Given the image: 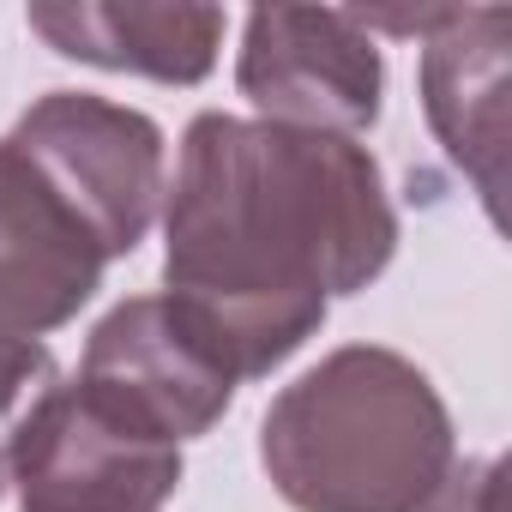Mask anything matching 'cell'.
I'll return each mask as SVG.
<instances>
[{
	"label": "cell",
	"instance_id": "9",
	"mask_svg": "<svg viewBox=\"0 0 512 512\" xmlns=\"http://www.w3.org/2000/svg\"><path fill=\"white\" fill-rule=\"evenodd\" d=\"M31 31L73 61L109 73H145L163 85H199L223 43L217 7H103V0H61L31 7Z\"/></svg>",
	"mask_w": 512,
	"mask_h": 512
},
{
	"label": "cell",
	"instance_id": "8",
	"mask_svg": "<svg viewBox=\"0 0 512 512\" xmlns=\"http://www.w3.org/2000/svg\"><path fill=\"white\" fill-rule=\"evenodd\" d=\"M506 37H512V13L452 7L428 31V55H422L428 121L446 157L476 181L494 223H500V193H506Z\"/></svg>",
	"mask_w": 512,
	"mask_h": 512
},
{
	"label": "cell",
	"instance_id": "6",
	"mask_svg": "<svg viewBox=\"0 0 512 512\" xmlns=\"http://www.w3.org/2000/svg\"><path fill=\"white\" fill-rule=\"evenodd\" d=\"M13 488L25 512H157L181 488V446L121 428L79 386H55L25 434Z\"/></svg>",
	"mask_w": 512,
	"mask_h": 512
},
{
	"label": "cell",
	"instance_id": "1",
	"mask_svg": "<svg viewBox=\"0 0 512 512\" xmlns=\"http://www.w3.org/2000/svg\"><path fill=\"white\" fill-rule=\"evenodd\" d=\"M398 217L380 163L338 133L199 115L169 193V308L235 374L260 380L386 272Z\"/></svg>",
	"mask_w": 512,
	"mask_h": 512
},
{
	"label": "cell",
	"instance_id": "2",
	"mask_svg": "<svg viewBox=\"0 0 512 512\" xmlns=\"http://www.w3.org/2000/svg\"><path fill=\"white\" fill-rule=\"evenodd\" d=\"M260 458L302 512H410L452 470V416L416 362L350 344L284 386Z\"/></svg>",
	"mask_w": 512,
	"mask_h": 512
},
{
	"label": "cell",
	"instance_id": "7",
	"mask_svg": "<svg viewBox=\"0 0 512 512\" xmlns=\"http://www.w3.org/2000/svg\"><path fill=\"white\" fill-rule=\"evenodd\" d=\"M103 266L91 229L13 151V139H0V344H37L67 326L91 302Z\"/></svg>",
	"mask_w": 512,
	"mask_h": 512
},
{
	"label": "cell",
	"instance_id": "11",
	"mask_svg": "<svg viewBox=\"0 0 512 512\" xmlns=\"http://www.w3.org/2000/svg\"><path fill=\"white\" fill-rule=\"evenodd\" d=\"M410 512H500V464L494 458H464L452 464L428 500H416Z\"/></svg>",
	"mask_w": 512,
	"mask_h": 512
},
{
	"label": "cell",
	"instance_id": "4",
	"mask_svg": "<svg viewBox=\"0 0 512 512\" xmlns=\"http://www.w3.org/2000/svg\"><path fill=\"white\" fill-rule=\"evenodd\" d=\"M73 386L121 428L181 446L229 410L241 380L193 338V326L163 296H133L91 332Z\"/></svg>",
	"mask_w": 512,
	"mask_h": 512
},
{
	"label": "cell",
	"instance_id": "5",
	"mask_svg": "<svg viewBox=\"0 0 512 512\" xmlns=\"http://www.w3.org/2000/svg\"><path fill=\"white\" fill-rule=\"evenodd\" d=\"M241 97L260 121L302 127V133H362L380 115V49L368 25L350 13L314 7H260L241 31Z\"/></svg>",
	"mask_w": 512,
	"mask_h": 512
},
{
	"label": "cell",
	"instance_id": "10",
	"mask_svg": "<svg viewBox=\"0 0 512 512\" xmlns=\"http://www.w3.org/2000/svg\"><path fill=\"white\" fill-rule=\"evenodd\" d=\"M55 386H61V374L43 344H0V494L13 488L25 434Z\"/></svg>",
	"mask_w": 512,
	"mask_h": 512
},
{
	"label": "cell",
	"instance_id": "3",
	"mask_svg": "<svg viewBox=\"0 0 512 512\" xmlns=\"http://www.w3.org/2000/svg\"><path fill=\"white\" fill-rule=\"evenodd\" d=\"M13 151L55 187V199L91 229L103 260L133 253L163 193V133L139 109L55 91L13 127Z\"/></svg>",
	"mask_w": 512,
	"mask_h": 512
}]
</instances>
